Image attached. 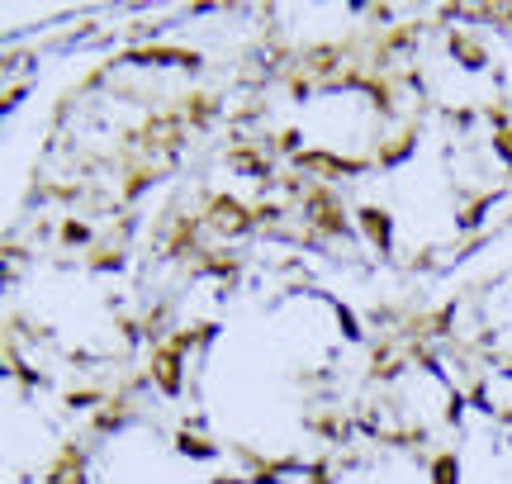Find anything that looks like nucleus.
<instances>
[{
	"label": "nucleus",
	"instance_id": "obj_1",
	"mask_svg": "<svg viewBox=\"0 0 512 484\" xmlns=\"http://www.w3.org/2000/svg\"><path fill=\"white\" fill-rule=\"evenodd\" d=\"M304 205V219L318 238H351V219H347V205L337 200V190L323 186V181H313L309 195L299 200Z\"/></svg>",
	"mask_w": 512,
	"mask_h": 484
},
{
	"label": "nucleus",
	"instance_id": "obj_2",
	"mask_svg": "<svg viewBox=\"0 0 512 484\" xmlns=\"http://www.w3.org/2000/svg\"><path fill=\"white\" fill-rule=\"evenodd\" d=\"M375 167V157H342V152H323V148H304L294 157V171H304L313 181H347V176H361V171Z\"/></svg>",
	"mask_w": 512,
	"mask_h": 484
},
{
	"label": "nucleus",
	"instance_id": "obj_3",
	"mask_svg": "<svg viewBox=\"0 0 512 484\" xmlns=\"http://www.w3.org/2000/svg\"><path fill=\"white\" fill-rule=\"evenodd\" d=\"M204 228H214L219 238H247V233H256V214H252V205H242L238 195L219 190L204 205Z\"/></svg>",
	"mask_w": 512,
	"mask_h": 484
},
{
	"label": "nucleus",
	"instance_id": "obj_4",
	"mask_svg": "<svg viewBox=\"0 0 512 484\" xmlns=\"http://www.w3.org/2000/svg\"><path fill=\"white\" fill-rule=\"evenodd\" d=\"M147 375H152V385H157L166 399H181V390H185V352H176L171 342H157V347H152V361H147Z\"/></svg>",
	"mask_w": 512,
	"mask_h": 484
},
{
	"label": "nucleus",
	"instance_id": "obj_5",
	"mask_svg": "<svg viewBox=\"0 0 512 484\" xmlns=\"http://www.w3.org/2000/svg\"><path fill=\"white\" fill-rule=\"evenodd\" d=\"M124 62H138V67H200V53L176 48V43H133Z\"/></svg>",
	"mask_w": 512,
	"mask_h": 484
},
{
	"label": "nucleus",
	"instance_id": "obj_6",
	"mask_svg": "<svg viewBox=\"0 0 512 484\" xmlns=\"http://www.w3.org/2000/svg\"><path fill=\"white\" fill-rule=\"evenodd\" d=\"M242 456V466H247V484H280L285 475H294V470H304L294 456H261V451L252 447H233Z\"/></svg>",
	"mask_w": 512,
	"mask_h": 484
},
{
	"label": "nucleus",
	"instance_id": "obj_7",
	"mask_svg": "<svg viewBox=\"0 0 512 484\" xmlns=\"http://www.w3.org/2000/svg\"><path fill=\"white\" fill-rule=\"evenodd\" d=\"M356 228H361V238L380 252V257H389L394 252V214L380 205H361L356 209Z\"/></svg>",
	"mask_w": 512,
	"mask_h": 484
},
{
	"label": "nucleus",
	"instance_id": "obj_8",
	"mask_svg": "<svg viewBox=\"0 0 512 484\" xmlns=\"http://www.w3.org/2000/svg\"><path fill=\"white\" fill-rule=\"evenodd\" d=\"M43 484H86V447L81 442H62Z\"/></svg>",
	"mask_w": 512,
	"mask_h": 484
},
{
	"label": "nucleus",
	"instance_id": "obj_9",
	"mask_svg": "<svg viewBox=\"0 0 512 484\" xmlns=\"http://www.w3.org/2000/svg\"><path fill=\"white\" fill-rule=\"evenodd\" d=\"M446 53L456 57L465 72H484V67H489V48H484V38L465 34V29H451V34H446Z\"/></svg>",
	"mask_w": 512,
	"mask_h": 484
},
{
	"label": "nucleus",
	"instance_id": "obj_10",
	"mask_svg": "<svg viewBox=\"0 0 512 484\" xmlns=\"http://www.w3.org/2000/svg\"><path fill=\"white\" fill-rule=\"evenodd\" d=\"M200 224L204 219H195V214H176V228H171V238H166V257H200Z\"/></svg>",
	"mask_w": 512,
	"mask_h": 484
},
{
	"label": "nucleus",
	"instance_id": "obj_11",
	"mask_svg": "<svg viewBox=\"0 0 512 484\" xmlns=\"http://www.w3.org/2000/svg\"><path fill=\"white\" fill-rule=\"evenodd\" d=\"M223 162L238 171V176H252V181H266V176H271V157H266V148H252V143H233V148L223 152Z\"/></svg>",
	"mask_w": 512,
	"mask_h": 484
},
{
	"label": "nucleus",
	"instance_id": "obj_12",
	"mask_svg": "<svg viewBox=\"0 0 512 484\" xmlns=\"http://www.w3.org/2000/svg\"><path fill=\"white\" fill-rule=\"evenodd\" d=\"M413 148H418V129L408 124L403 133H389L380 148H375V167H380V171L399 167V162H408V157H413Z\"/></svg>",
	"mask_w": 512,
	"mask_h": 484
},
{
	"label": "nucleus",
	"instance_id": "obj_13",
	"mask_svg": "<svg viewBox=\"0 0 512 484\" xmlns=\"http://www.w3.org/2000/svg\"><path fill=\"white\" fill-rule=\"evenodd\" d=\"M124 423H133V399H128V394H110V404L95 409L91 432L95 437H110V432H119Z\"/></svg>",
	"mask_w": 512,
	"mask_h": 484
},
{
	"label": "nucleus",
	"instance_id": "obj_14",
	"mask_svg": "<svg viewBox=\"0 0 512 484\" xmlns=\"http://www.w3.org/2000/svg\"><path fill=\"white\" fill-rule=\"evenodd\" d=\"M214 114H219V100L209 91H190L181 100V119L190 124V129H209L214 124Z\"/></svg>",
	"mask_w": 512,
	"mask_h": 484
},
{
	"label": "nucleus",
	"instance_id": "obj_15",
	"mask_svg": "<svg viewBox=\"0 0 512 484\" xmlns=\"http://www.w3.org/2000/svg\"><path fill=\"white\" fill-rule=\"evenodd\" d=\"M195 276H219V280H238V257L233 252H209L204 247L200 257H195V266H190Z\"/></svg>",
	"mask_w": 512,
	"mask_h": 484
},
{
	"label": "nucleus",
	"instance_id": "obj_16",
	"mask_svg": "<svg viewBox=\"0 0 512 484\" xmlns=\"http://www.w3.org/2000/svg\"><path fill=\"white\" fill-rule=\"evenodd\" d=\"M176 451L190 456V461H214V456H219V442H214V437H200V428H181L176 432Z\"/></svg>",
	"mask_w": 512,
	"mask_h": 484
},
{
	"label": "nucleus",
	"instance_id": "obj_17",
	"mask_svg": "<svg viewBox=\"0 0 512 484\" xmlns=\"http://www.w3.org/2000/svg\"><path fill=\"white\" fill-rule=\"evenodd\" d=\"M403 356L408 352H394L389 342H380V347H375V361H370V380H399L403 366H408Z\"/></svg>",
	"mask_w": 512,
	"mask_h": 484
},
{
	"label": "nucleus",
	"instance_id": "obj_18",
	"mask_svg": "<svg viewBox=\"0 0 512 484\" xmlns=\"http://www.w3.org/2000/svg\"><path fill=\"white\" fill-rule=\"evenodd\" d=\"M427 475H432V484H460V456L456 451H432Z\"/></svg>",
	"mask_w": 512,
	"mask_h": 484
},
{
	"label": "nucleus",
	"instance_id": "obj_19",
	"mask_svg": "<svg viewBox=\"0 0 512 484\" xmlns=\"http://www.w3.org/2000/svg\"><path fill=\"white\" fill-rule=\"evenodd\" d=\"M342 53H347V43H328V48H313L304 62H309L313 76H332L337 67H342Z\"/></svg>",
	"mask_w": 512,
	"mask_h": 484
},
{
	"label": "nucleus",
	"instance_id": "obj_20",
	"mask_svg": "<svg viewBox=\"0 0 512 484\" xmlns=\"http://www.w3.org/2000/svg\"><path fill=\"white\" fill-rule=\"evenodd\" d=\"M498 195H475V200H465V209L456 214V224L465 228V233H475V224H484V214H489V205H494Z\"/></svg>",
	"mask_w": 512,
	"mask_h": 484
},
{
	"label": "nucleus",
	"instance_id": "obj_21",
	"mask_svg": "<svg viewBox=\"0 0 512 484\" xmlns=\"http://www.w3.org/2000/svg\"><path fill=\"white\" fill-rule=\"evenodd\" d=\"M309 428H313V437H323V442H342V437H347V428H342L337 413H313Z\"/></svg>",
	"mask_w": 512,
	"mask_h": 484
},
{
	"label": "nucleus",
	"instance_id": "obj_22",
	"mask_svg": "<svg viewBox=\"0 0 512 484\" xmlns=\"http://www.w3.org/2000/svg\"><path fill=\"white\" fill-rule=\"evenodd\" d=\"M62 399H67V409H105V404H110L105 390H67Z\"/></svg>",
	"mask_w": 512,
	"mask_h": 484
},
{
	"label": "nucleus",
	"instance_id": "obj_23",
	"mask_svg": "<svg viewBox=\"0 0 512 484\" xmlns=\"http://www.w3.org/2000/svg\"><path fill=\"white\" fill-rule=\"evenodd\" d=\"M157 176H162V171H152V167H133V171L124 176V200H133V195H143V190L152 186Z\"/></svg>",
	"mask_w": 512,
	"mask_h": 484
},
{
	"label": "nucleus",
	"instance_id": "obj_24",
	"mask_svg": "<svg viewBox=\"0 0 512 484\" xmlns=\"http://www.w3.org/2000/svg\"><path fill=\"white\" fill-rule=\"evenodd\" d=\"M86 261H91L95 271H119V266H124V252H114V247H91Z\"/></svg>",
	"mask_w": 512,
	"mask_h": 484
},
{
	"label": "nucleus",
	"instance_id": "obj_25",
	"mask_svg": "<svg viewBox=\"0 0 512 484\" xmlns=\"http://www.w3.org/2000/svg\"><path fill=\"white\" fill-rule=\"evenodd\" d=\"M494 152H498V162L512 171V124L508 129H494Z\"/></svg>",
	"mask_w": 512,
	"mask_h": 484
},
{
	"label": "nucleus",
	"instance_id": "obj_26",
	"mask_svg": "<svg viewBox=\"0 0 512 484\" xmlns=\"http://www.w3.org/2000/svg\"><path fill=\"white\" fill-rule=\"evenodd\" d=\"M304 484H332V461L328 456L313 461V466H304Z\"/></svg>",
	"mask_w": 512,
	"mask_h": 484
},
{
	"label": "nucleus",
	"instance_id": "obj_27",
	"mask_svg": "<svg viewBox=\"0 0 512 484\" xmlns=\"http://www.w3.org/2000/svg\"><path fill=\"white\" fill-rule=\"evenodd\" d=\"M62 242H76V247H86V242H91V228L81 224V219H67V224H62Z\"/></svg>",
	"mask_w": 512,
	"mask_h": 484
},
{
	"label": "nucleus",
	"instance_id": "obj_28",
	"mask_svg": "<svg viewBox=\"0 0 512 484\" xmlns=\"http://www.w3.org/2000/svg\"><path fill=\"white\" fill-rule=\"evenodd\" d=\"M285 91L294 95V100H309V91H313V81L304 72H294V76H285Z\"/></svg>",
	"mask_w": 512,
	"mask_h": 484
},
{
	"label": "nucleus",
	"instance_id": "obj_29",
	"mask_svg": "<svg viewBox=\"0 0 512 484\" xmlns=\"http://www.w3.org/2000/svg\"><path fill=\"white\" fill-rule=\"evenodd\" d=\"M252 214H256V228H261V224H275V219H280L285 209L275 205V200H261V205H252Z\"/></svg>",
	"mask_w": 512,
	"mask_h": 484
},
{
	"label": "nucleus",
	"instance_id": "obj_30",
	"mask_svg": "<svg viewBox=\"0 0 512 484\" xmlns=\"http://www.w3.org/2000/svg\"><path fill=\"white\" fill-rule=\"evenodd\" d=\"M271 148L275 152H294V157H299V152H304V148H299V129H280V138H275Z\"/></svg>",
	"mask_w": 512,
	"mask_h": 484
},
{
	"label": "nucleus",
	"instance_id": "obj_31",
	"mask_svg": "<svg viewBox=\"0 0 512 484\" xmlns=\"http://www.w3.org/2000/svg\"><path fill=\"white\" fill-rule=\"evenodd\" d=\"M337 318H342V333H347V337H361V328H356V314H351L347 304H337Z\"/></svg>",
	"mask_w": 512,
	"mask_h": 484
},
{
	"label": "nucleus",
	"instance_id": "obj_32",
	"mask_svg": "<svg viewBox=\"0 0 512 484\" xmlns=\"http://www.w3.org/2000/svg\"><path fill=\"white\" fill-rule=\"evenodd\" d=\"M498 418H503V423H512V409H498Z\"/></svg>",
	"mask_w": 512,
	"mask_h": 484
}]
</instances>
